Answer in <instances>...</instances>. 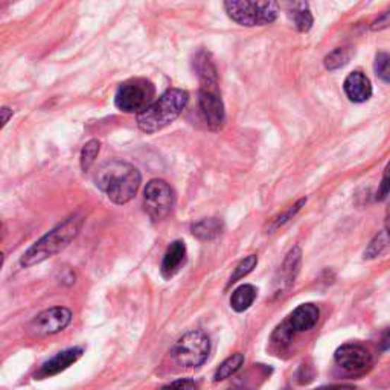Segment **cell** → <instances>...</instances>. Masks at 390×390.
<instances>
[{"instance_id":"cell-11","label":"cell","mask_w":390,"mask_h":390,"mask_svg":"<svg viewBox=\"0 0 390 390\" xmlns=\"http://www.w3.org/2000/svg\"><path fill=\"white\" fill-rule=\"evenodd\" d=\"M337 365L348 370V372H358V370L366 369L372 358H370L369 351L360 345H343L336 351Z\"/></svg>"},{"instance_id":"cell-21","label":"cell","mask_w":390,"mask_h":390,"mask_svg":"<svg viewBox=\"0 0 390 390\" xmlns=\"http://www.w3.org/2000/svg\"><path fill=\"white\" fill-rule=\"evenodd\" d=\"M99 150H101V142L98 139H92L83 147L80 162H81V169L84 173L92 168V165L95 164V159H97L99 154Z\"/></svg>"},{"instance_id":"cell-25","label":"cell","mask_w":390,"mask_h":390,"mask_svg":"<svg viewBox=\"0 0 390 390\" xmlns=\"http://www.w3.org/2000/svg\"><path fill=\"white\" fill-rule=\"evenodd\" d=\"M375 73L377 77L384 81L390 83V55L386 52H379L375 59Z\"/></svg>"},{"instance_id":"cell-30","label":"cell","mask_w":390,"mask_h":390,"mask_svg":"<svg viewBox=\"0 0 390 390\" xmlns=\"http://www.w3.org/2000/svg\"><path fill=\"white\" fill-rule=\"evenodd\" d=\"M379 348L383 351H389L390 349V328L384 331V334L382 336V340H379Z\"/></svg>"},{"instance_id":"cell-1","label":"cell","mask_w":390,"mask_h":390,"mask_svg":"<svg viewBox=\"0 0 390 390\" xmlns=\"http://www.w3.org/2000/svg\"><path fill=\"white\" fill-rule=\"evenodd\" d=\"M140 173L136 166L122 160L102 164L95 176V183L109 197L110 202L126 205L135 198L140 186Z\"/></svg>"},{"instance_id":"cell-17","label":"cell","mask_w":390,"mask_h":390,"mask_svg":"<svg viewBox=\"0 0 390 390\" xmlns=\"http://www.w3.org/2000/svg\"><path fill=\"white\" fill-rule=\"evenodd\" d=\"M191 232L202 241H211L223 232V223L218 218H205L193 224Z\"/></svg>"},{"instance_id":"cell-8","label":"cell","mask_w":390,"mask_h":390,"mask_svg":"<svg viewBox=\"0 0 390 390\" xmlns=\"http://www.w3.org/2000/svg\"><path fill=\"white\" fill-rule=\"evenodd\" d=\"M72 320V311L66 307H54L44 310L30 323V332L35 337H47L56 334L69 325Z\"/></svg>"},{"instance_id":"cell-6","label":"cell","mask_w":390,"mask_h":390,"mask_svg":"<svg viewBox=\"0 0 390 390\" xmlns=\"http://www.w3.org/2000/svg\"><path fill=\"white\" fill-rule=\"evenodd\" d=\"M224 9L233 22L243 26H264L276 20L279 6L276 2H226Z\"/></svg>"},{"instance_id":"cell-33","label":"cell","mask_w":390,"mask_h":390,"mask_svg":"<svg viewBox=\"0 0 390 390\" xmlns=\"http://www.w3.org/2000/svg\"><path fill=\"white\" fill-rule=\"evenodd\" d=\"M386 232H387L389 236H390V206H389L387 212H386Z\"/></svg>"},{"instance_id":"cell-7","label":"cell","mask_w":390,"mask_h":390,"mask_svg":"<svg viewBox=\"0 0 390 390\" xmlns=\"http://www.w3.org/2000/svg\"><path fill=\"white\" fill-rule=\"evenodd\" d=\"M176 194L165 180L154 178L147 183L144 191L145 212L153 221L164 220L173 211Z\"/></svg>"},{"instance_id":"cell-14","label":"cell","mask_w":390,"mask_h":390,"mask_svg":"<svg viewBox=\"0 0 390 390\" xmlns=\"http://www.w3.org/2000/svg\"><path fill=\"white\" fill-rule=\"evenodd\" d=\"M319 316L320 311L316 305H312V303H303V305H299L290 314L288 320L285 322H287V325L293 329V332H305L316 327Z\"/></svg>"},{"instance_id":"cell-9","label":"cell","mask_w":390,"mask_h":390,"mask_svg":"<svg viewBox=\"0 0 390 390\" xmlns=\"http://www.w3.org/2000/svg\"><path fill=\"white\" fill-rule=\"evenodd\" d=\"M198 106L205 118L206 126L212 131L221 130L226 121L224 104L218 95L217 87H200Z\"/></svg>"},{"instance_id":"cell-28","label":"cell","mask_w":390,"mask_h":390,"mask_svg":"<svg viewBox=\"0 0 390 390\" xmlns=\"http://www.w3.org/2000/svg\"><path fill=\"white\" fill-rule=\"evenodd\" d=\"M160 390H197V384L193 379H177V382H173Z\"/></svg>"},{"instance_id":"cell-34","label":"cell","mask_w":390,"mask_h":390,"mask_svg":"<svg viewBox=\"0 0 390 390\" xmlns=\"http://www.w3.org/2000/svg\"><path fill=\"white\" fill-rule=\"evenodd\" d=\"M231 390H250V389H247V387H244V386H235V387H232Z\"/></svg>"},{"instance_id":"cell-26","label":"cell","mask_w":390,"mask_h":390,"mask_svg":"<svg viewBox=\"0 0 390 390\" xmlns=\"http://www.w3.org/2000/svg\"><path fill=\"white\" fill-rule=\"evenodd\" d=\"M305 203H307V198H300L296 205H293L291 207H288L287 211H285L282 215L276 217L274 220H273V223H272V226H270V231L278 229V227L284 226V224L287 223L288 220H291V218H293L294 215H296V214L300 211V207H302L303 205H305Z\"/></svg>"},{"instance_id":"cell-22","label":"cell","mask_w":390,"mask_h":390,"mask_svg":"<svg viewBox=\"0 0 390 390\" xmlns=\"http://www.w3.org/2000/svg\"><path fill=\"white\" fill-rule=\"evenodd\" d=\"M349 59H351V52L348 49H345V47H337V49L327 55L325 68L328 71H337L340 68H343V66H346L349 63Z\"/></svg>"},{"instance_id":"cell-3","label":"cell","mask_w":390,"mask_h":390,"mask_svg":"<svg viewBox=\"0 0 390 390\" xmlns=\"http://www.w3.org/2000/svg\"><path fill=\"white\" fill-rule=\"evenodd\" d=\"M188 99V92L182 89L166 90L147 110L139 113L136 118L138 127L144 133H148V135L164 130L180 116V113L186 107Z\"/></svg>"},{"instance_id":"cell-12","label":"cell","mask_w":390,"mask_h":390,"mask_svg":"<svg viewBox=\"0 0 390 390\" xmlns=\"http://www.w3.org/2000/svg\"><path fill=\"white\" fill-rule=\"evenodd\" d=\"M81 355H83L81 348H69L66 351H61L55 357L47 360L46 363H43L37 377L49 378V377L60 374V372H63V370L68 369L69 366H72L73 363H77V361L81 358Z\"/></svg>"},{"instance_id":"cell-10","label":"cell","mask_w":390,"mask_h":390,"mask_svg":"<svg viewBox=\"0 0 390 390\" xmlns=\"http://www.w3.org/2000/svg\"><path fill=\"white\" fill-rule=\"evenodd\" d=\"M300 261H302L300 247L294 245L287 253V256H285V260L278 270V274H276L274 278L276 296H282V294H285L291 288V285L294 284V281H296L299 274Z\"/></svg>"},{"instance_id":"cell-29","label":"cell","mask_w":390,"mask_h":390,"mask_svg":"<svg viewBox=\"0 0 390 390\" xmlns=\"http://www.w3.org/2000/svg\"><path fill=\"white\" fill-rule=\"evenodd\" d=\"M389 26H390V9H387V11H384L382 16H379L370 28H372V31H382Z\"/></svg>"},{"instance_id":"cell-13","label":"cell","mask_w":390,"mask_h":390,"mask_svg":"<svg viewBox=\"0 0 390 390\" xmlns=\"http://www.w3.org/2000/svg\"><path fill=\"white\" fill-rule=\"evenodd\" d=\"M186 245L183 241H174L171 243L169 247L166 249L165 255H164V261H162V276H164L165 279H171L174 278V276L182 270V267L186 262Z\"/></svg>"},{"instance_id":"cell-4","label":"cell","mask_w":390,"mask_h":390,"mask_svg":"<svg viewBox=\"0 0 390 390\" xmlns=\"http://www.w3.org/2000/svg\"><path fill=\"white\" fill-rule=\"evenodd\" d=\"M154 84L147 78H133L122 83L115 95V106L123 113H142L153 104Z\"/></svg>"},{"instance_id":"cell-18","label":"cell","mask_w":390,"mask_h":390,"mask_svg":"<svg viewBox=\"0 0 390 390\" xmlns=\"http://www.w3.org/2000/svg\"><path fill=\"white\" fill-rule=\"evenodd\" d=\"M256 299V288L253 285L244 284L240 285L233 293L231 298V307L236 311V312H243L245 310H249L252 307V303Z\"/></svg>"},{"instance_id":"cell-27","label":"cell","mask_w":390,"mask_h":390,"mask_svg":"<svg viewBox=\"0 0 390 390\" xmlns=\"http://www.w3.org/2000/svg\"><path fill=\"white\" fill-rule=\"evenodd\" d=\"M389 194H390V160H389V164L386 165L382 185H379V188H378L377 200H384V198H387Z\"/></svg>"},{"instance_id":"cell-32","label":"cell","mask_w":390,"mask_h":390,"mask_svg":"<svg viewBox=\"0 0 390 390\" xmlns=\"http://www.w3.org/2000/svg\"><path fill=\"white\" fill-rule=\"evenodd\" d=\"M0 113H2V127H5L9 118L13 116V110L8 109V107H2V110H0Z\"/></svg>"},{"instance_id":"cell-19","label":"cell","mask_w":390,"mask_h":390,"mask_svg":"<svg viewBox=\"0 0 390 390\" xmlns=\"http://www.w3.org/2000/svg\"><path fill=\"white\" fill-rule=\"evenodd\" d=\"M290 16L293 17L294 26L298 28V31L307 32L312 26V16L308 9V4L305 2H294L290 4Z\"/></svg>"},{"instance_id":"cell-20","label":"cell","mask_w":390,"mask_h":390,"mask_svg":"<svg viewBox=\"0 0 390 390\" xmlns=\"http://www.w3.org/2000/svg\"><path fill=\"white\" fill-rule=\"evenodd\" d=\"M244 365V355L240 354H233L231 355L229 358H226L223 363L220 365V367L217 369V372L214 375V379L218 383V382H223V379H227L231 378L232 375H235L238 370L241 369V366Z\"/></svg>"},{"instance_id":"cell-5","label":"cell","mask_w":390,"mask_h":390,"mask_svg":"<svg viewBox=\"0 0 390 390\" xmlns=\"http://www.w3.org/2000/svg\"><path fill=\"white\" fill-rule=\"evenodd\" d=\"M211 339L206 332L195 329L189 331L183 337H180L174 345L171 354H173L177 365L183 367H200L211 354Z\"/></svg>"},{"instance_id":"cell-31","label":"cell","mask_w":390,"mask_h":390,"mask_svg":"<svg viewBox=\"0 0 390 390\" xmlns=\"http://www.w3.org/2000/svg\"><path fill=\"white\" fill-rule=\"evenodd\" d=\"M317 390H355V386H352V384H332V386L320 387Z\"/></svg>"},{"instance_id":"cell-23","label":"cell","mask_w":390,"mask_h":390,"mask_svg":"<svg viewBox=\"0 0 390 390\" xmlns=\"http://www.w3.org/2000/svg\"><path fill=\"white\" fill-rule=\"evenodd\" d=\"M256 264H258V256L256 255H250V256H247V258H244L240 264L236 265V269H235L233 274L231 276L227 287H231V285H233L235 282H238L240 279L245 278L249 273H252L253 269L256 267Z\"/></svg>"},{"instance_id":"cell-2","label":"cell","mask_w":390,"mask_h":390,"mask_svg":"<svg viewBox=\"0 0 390 390\" xmlns=\"http://www.w3.org/2000/svg\"><path fill=\"white\" fill-rule=\"evenodd\" d=\"M83 221L84 220L81 215L69 217L68 220L54 227L51 232H47L39 241L34 243L30 249L23 253L20 264L23 267H32V265L40 264L47 258H52L54 255L64 250L80 233Z\"/></svg>"},{"instance_id":"cell-15","label":"cell","mask_w":390,"mask_h":390,"mask_svg":"<svg viewBox=\"0 0 390 390\" xmlns=\"http://www.w3.org/2000/svg\"><path fill=\"white\" fill-rule=\"evenodd\" d=\"M343 89L346 97L352 102H365L372 95V85H370V81L367 80L366 75L361 72L349 73L348 78L345 80Z\"/></svg>"},{"instance_id":"cell-24","label":"cell","mask_w":390,"mask_h":390,"mask_svg":"<svg viewBox=\"0 0 390 390\" xmlns=\"http://www.w3.org/2000/svg\"><path fill=\"white\" fill-rule=\"evenodd\" d=\"M389 243H390V236H389V233H387L386 231L379 232V233L374 238V240L370 241L369 247H367L366 252H365V258H366V260H374V258H377L378 255H382V253H383V250L389 245Z\"/></svg>"},{"instance_id":"cell-16","label":"cell","mask_w":390,"mask_h":390,"mask_svg":"<svg viewBox=\"0 0 390 390\" xmlns=\"http://www.w3.org/2000/svg\"><path fill=\"white\" fill-rule=\"evenodd\" d=\"M195 71L202 83V87H217L218 84V73L211 55L206 52H200L195 56Z\"/></svg>"}]
</instances>
